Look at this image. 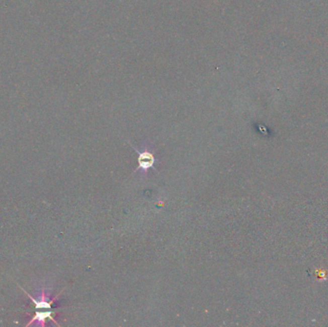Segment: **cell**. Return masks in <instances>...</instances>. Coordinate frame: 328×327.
<instances>
[{
    "mask_svg": "<svg viewBox=\"0 0 328 327\" xmlns=\"http://www.w3.org/2000/svg\"><path fill=\"white\" fill-rule=\"evenodd\" d=\"M46 319H49V320L53 321L54 323L58 324L57 321H56V319L53 317V311L52 310H48L46 312L45 311L44 312H36V315L27 323V326H29V325H41V326H44Z\"/></svg>",
    "mask_w": 328,
    "mask_h": 327,
    "instance_id": "3957f363",
    "label": "cell"
},
{
    "mask_svg": "<svg viewBox=\"0 0 328 327\" xmlns=\"http://www.w3.org/2000/svg\"><path fill=\"white\" fill-rule=\"evenodd\" d=\"M132 148L135 151V153L138 154V167L134 170L133 173H137L138 171H141V173H143L144 176H147L148 171L150 169H153L155 172H158L156 170V168L154 167V165L156 164V159L154 157V153L148 148V147H144V149L138 150L136 147L133 146L131 144Z\"/></svg>",
    "mask_w": 328,
    "mask_h": 327,
    "instance_id": "6da1fadb",
    "label": "cell"
},
{
    "mask_svg": "<svg viewBox=\"0 0 328 327\" xmlns=\"http://www.w3.org/2000/svg\"><path fill=\"white\" fill-rule=\"evenodd\" d=\"M21 290L26 294V296L28 297L29 299H31L33 303L35 304L36 309H47V310H51L52 306L55 302V300L58 297H54L53 299L50 300V292L46 289V288H41L40 293L38 294V297H34L30 296L27 292H25V290L23 288H21Z\"/></svg>",
    "mask_w": 328,
    "mask_h": 327,
    "instance_id": "7a4b0ae2",
    "label": "cell"
}]
</instances>
